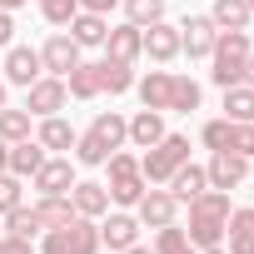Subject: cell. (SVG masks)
Wrapping results in <instances>:
<instances>
[{
  "label": "cell",
  "mask_w": 254,
  "mask_h": 254,
  "mask_svg": "<svg viewBox=\"0 0 254 254\" xmlns=\"http://www.w3.org/2000/svg\"><path fill=\"white\" fill-rule=\"evenodd\" d=\"M229 209H234V204H229L224 190H204L199 199H190V224H185L190 244H194V249H214V244H224Z\"/></svg>",
  "instance_id": "cell-1"
},
{
  "label": "cell",
  "mask_w": 254,
  "mask_h": 254,
  "mask_svg": "<svg viewBox=\"0 0 254 254\" xmlns=\"http://www.w3.org/2000/svg\"><path fill=\"white\" fill-rule=\"evenodd\" d=\"M249 50H254V45H249V30H219V35H214V50H209V80H214L219 90L239 85Z\"/></svg>",
  "instance_id": "cell-2"
},
{
  "label": "cell",
  "mask_w": 254,
  "mask_h": 254,
  "mask_svg": "<svg viewBox=\"0 0 254 254\" xmlns=\"http://www.w3.org/2000/svg\"><path fill=\"white\" fill-rule=\"evenodd\" d=\"M105 170H110V204H120V209H135V199L150 190V180L140 175V155H130V150H115L110 160H105Z\"/></svg>",
  "instance_id": "cell-3"
},
{
  "label": "cell",
  "mask_w": 254,
  "mask_h": 254,
  "mask_svg": "<svg viewBox=\"0 0 254 254\" xmlns=\"http://www.w3.org/2000/svg\"><path fill=\"white\" fill-rule=\"evenodd\" d=\"M185 160H190V135L165 130V140H160V145H150V150L140 155V175H145L150 185H165V180H170Z\"/></svg>",
  "instance_id": "cell-4"
},
{
  "label": "cell",
  "mask_w": 254,
  "mask_h": 254,
  "mask_svg": "<svg viewBox=\"0 0 254 254\" xmlns=\"http://www.w3.org/2000/svg\"><path fill=\"white\" fill-rule=\"evenodd\" d=\"M40 254H100V224H95V219H85V214H75L70 224L45 229Z\"/></svg>",
  "instance_id": "cell-5"
},
{
  "label": "cell",
  "mask_w": 254,
  "mask_h": 254,
  "mask_svg": "<svg viewBox=\"0 0 254 254\" xmlns=\"http://www.w3.org/2000/svg\"><path fill=\"white\" fill-rule=\"evenodd\" d=\"M204 180H209V190H224V194H234V190L249 180V160H244V155H234V150H209Z\"/></svg>",
  "instance_id": "cell-6"
},
{
  "label": "cell",
  "mask_w": 254,
  "mask_h": 254,
  "mask_svg": "<svg viewBox=\"0 0 254 254\" xmlns=\"http://www.w3.org/2000/svg\"><path fill=\"white\" fill-rule=\"evenodd\" d=\"M70 105V85L60 80V75H40L30 90H25V110L35 115V120H45V115H60Z\"/></svg>",
  "instance_id": "cell-7"
},
{
  "label": "cell",
  "mask_w": 254,
  "mask_h": 254,
  "mask_svg": "<svg viewBox=\"0 0 254 254\" xmlns=\"http://www.w3.org/2000/svg\"><path fill=\"white\" fill-rule=\"evenodd\" d=\"M0 70H5V85H20V90H30V85L45 75L35 45H5V60H0Z\"/></svg>",
  "instance_id": "cell-8"
},
{
  "label": "cell",
  "mask_w": 254,
  "mask_h": 254,
  "mask_svg": "<svg viewBox=\"0 0 254 254\" xmlns=\"http://www.w3.org/2000/svg\"><path fill=\"white\" fill-rule=\"evenodd\" d=\"M214 35H219V25H214L209 15H185V20H180V55H190V60H209Z\"/></svg>",
  "instance_id": "cell-9"
},
{
  "label": "cell",
  "mask_w": 254,
  "mask_h": 254,
  "mask_svg": "<svg viewBox=\"0 0 254 254\" xmlns=\"http://www.w3.org/2000/svg\"><path fill=\"white\" fill-rule=\"evenodd\" d=\"M140 55H150L155 65H170L180 55V25H170V20L140 25Z\"/></svg>",
  "instance_id": "cell-10"
},
{
  "label": "cell",
  "mask_w": 254,
  "mask_h": 254,
  "mask_svg": "<svg viewBox=\"0 0 254 254\" xmlns=\"http://www.w3.org/2000/svg\"><path fill=\"white\" fill-rule=\"evenodd\" d=\"M175 214H180V199L170 194V190H145L140 199H135V219L145 224V229H165V224H175Z\"/></svg>",
  "instance_id": "cell-11"
},
{
  "label": "cell",
  "mask_w": 254,
  "mask_h": 254,
  "mask_svg": "<svg viewBox=\"0 0 254 254\" xmlns=\"http://www.w3.org/2000/svg\"><path fill=\"white\" fill-rule=\"evenodd\" d=\"M140 229H145V224H140L130 209H105V214H100V244H110L115 254L130 249V244H140Z\"/></svg>",
  "instance_id": "cell-12"
},
{
  "label": "cell",
  "mask_w": 254,
  "mask_h": 254,
  "mask_svg": "<svg viewBox=\"0 0 254 254\" xmlns=\"http://www.w3.org/2000/svg\"><path fill=\"white\" fill-rule=\"evenodd\" d=\"M30 185H35V194H70V190H75V165H70V155H45V165L30 175Z\"/></svg>",
  "instance_id": "cell-13"
},
{
  "label": "cell",
  "mask_w": 254,
  "mask_h": 254,
  "mask_svg": "<svg viewBox=\"0 0 254 254\" xmlns=\"http://www.w3.org/2000/svg\"><path fill=\"white\" fill-rule=\"evenodd\" d=\"M40 65H45V75H60V80H65V75L80 65V45H75L65 30H55V35L40 45Z\"/></svg>",
  "instance_id": "cell-14"
},
{
  "label": "cell",
  "mask_w": 254,
  "mask_h": 254,
  "mask_svg": "<svg viewBox=\"0 0 254 254\" xmlns=\"http://www.w3.org/2000/svg\"><path fill=\"white\" fill-rule=\"evenodd\" d=\"M85 135H90V140H100V145L115 155V150L130 145V120H125L120 110H100V115L90 120V130H85Z\"/></svg>",
  "instance_id": "cell-15"
},
{
  "label": "cell",
  "mask_w": 254,
  "mask_h": 254,
  "mask_svg": "<svg viewBox=\"0 0 254 254\" xmlns=\"http://www.w3.org/2000/svg\"><path fill=\"white\" fill-rule=\"evenodd\" d=\"M170 85H175V70H145V75L135 80V95H140L145 110L170 115Z\"/></svg>",
  "instance_id": "cell-16"
},
{
  "label": "cell",
  "mask_w": 254,
  "mask_h": 254,
  "mask_svg": "<svg viewBox=\"0 0 254 254\" xmlns=\"http://www.w3.org/2000/svg\"><path fill=\"white\" fill-rule=\"evenodd\" d=\"M35 140H40L50 155H70L80 135H75V125H70L65 115H45V120H40V130H35Z\"/></svg>",
  "instance_id": "cell-17"
},
{
  "label": "cell",
  "mask_w": 254,
  "mask_h": 254,
  "mask_svg": "<svg viewBox=\"0 0 254 254\" xmlns=\"http://www.w3.org/2000/svg\"><path fill=\"white\" fill-rule=\"evenodd\" d=\"M165 190H170V194H175L180 204L199 199V194L209 190V180H204V165H190V160H185V165H180V170H175V175L165 180Z\"/></svg>",
  "instance_id": "cell-18"
},
{
  "label": "cell",
  "mask_w": 254,
  "mask_h": 254,
  "mask_svg": "<svg viewBox=\"0 0 254 254\" xmlns=\"http://www.w3.org/2000/svg\"><path fill=\"white\" fill-rule=\"evenodd\" d=\"M70 204H75V214H85V219H100V214L110 209V190H105V185H95V180H75V190H70Z\"/></svg>",
  "instance_id": "cell-19"
},
{
  "label": "cell",
  "mask_w": 254,
  "mask_h": 254,
  "mask_svg": "<svg viewBox=\"0 0 254 254\" xmlns=\"http://www.w3.org/2000/svg\"><path fill=\"white\" fill-rule=\"evenodd\" d=\"M224 249H229V254H254V209H229Z\"/></svg>",
  "instance_id": "cell-20"
},
{
  "label": "cell",
  "mask_w": 254,
  "mask_h": 254,
  "mask_svg": "<svg viewBox=\"0 0 254 254\" xmlns=\"http://www.w3.org/2000/svg\"><path fill=\"white\" fill-rule=\"evenodd\" d=\"M105 55L110 60H125V65H135L140 60V25H115V30H105Z\"/></svg>",
  "instance_id": "cell-21"
},
{
  "label": "cell",
  "mask_w": 254,
  "mask_h": 254,
  "mask_svg": "<svg viewBox=\"0 0 254 254\" xmlns=\"http://www.w3.org/2000/svg\"><path fill=\"white\" fill-rule=\"evenodd\" d=\"M160 140H165V115L160 110H135L130 115V145L135 150H150Z\"/></svg>",
  "instance_id": "cell-22"
},
{
  "label": "cell",
  "mask_w": 254,
  "mask_h": 254,
  "mask_svg": "<svg viewBox=\"0 0 254 254\" xmlns=\"http://www.w3.org/2000/svg\"><path fill=\"white\" fill-rule=\"evenodd\" d=\"M45 155H50V150H45V145H40V140L30 135V140L10 145V165H5V170H10L15 180H30V175H35V170L45 165Z\"/></svg>",
  "instance_id": "cell-23"
},
{
  "label": "cell",
  "mask_w": 254,
  "mask_h": 254,
  "mask_svg": "<svg viewBox=\"0 0 254 254\" xmlns=\"http://www.w3.org/2000/svg\"><path fill=\"white\" fill-rule=\"evenodd\" d=\"M105 30H110V20H105V15H90V10H80V15L65 25V35H70L80 50H90V45H105Z\"/></svg>",
  "instance_id": "cell-24"
},
{
  "label": "cell",
  "mask_w": 254,
  "mask_h": 254,
  "mask_svg": "<svg viewBox=\"0 0 254 254\" xmlns=\"http://www.w3.org/2000/svg\"><path fill=\"white\" fill-rule=\"evenodd\" d=\"M209 20L219 30H249L254 10H249V0H209Z\"/></svg>",
  "instance_id": "cell-25"
},
{
  "label": "cell",
  "mask_w": 254,
  "mask_h": 254,
  "mask_svg": "<svg viewBox=\"0 0 254 254\" xmlns=\"http://www.w3.org/2000/svg\"><path fill=\"white\" fill-rule=\"evenodd\" d=\"M125 90H135V65H125V60H100V95H125Z\"/></svg>",
  "instance_id": "cell-26"
},
{
  "label": "cell",
  "mask_w": 254,
  "mask_h": 254,
  "mask_svg": "<svg viewBox=\"0 0 254 254\" xmlns=\"http://www.w3.org/2000/svg\"><path fill=\"white\" fill-rule=\"evenodd\" d=\"M65 85H70V100H95L100 95V60H80L65 75Z\"/></svg>",
  "instance_id": "cell-27"
},
{
  "label": "cell",
  "mask_w": 254,
  "mask_h": 254,
  "mask_svg": "<svg viewBox=\"0 0 254 254\" xmlns=\"http://www.w3.org/2000/svg\"><path fill=\"white\" fill-rule=\"evenodd\" d=\"M30 209L40 214V224H45V229H60V224H70V219H75V204H70V194H40Z\"/></svg>",
  "instance_id": "cell-28"
},
{
  "label": "cell",
  "mask_w": 254,
  "mask_h": 254,
  "mask_svg": "<svg viewBox=\"0 0 254 254\" xmlns=\"http://www.w3.org/2000/svg\"><path fill=\"white\" fill-rule=\"evenodd\" d=\"M30 125H35V115L20 105V110H0V140H5V145H20V140H30Z\"/></svg>",
  "instance_id": "cell-29"
},
{
  "label": "cell",
  "mask_w": 254,
  "mask_h": 254,
  "mask_svg": "<svg viewBox=\"0 0 254 254\" xmlns=\"http://www.w3.org/2000/svg\"><path fill=\"white\" fill-rule=\"evenodd\" d=\"M199 100H204L199 80H190V75H175V85H170V115H190V110H199Z\"/></svg>",
  "instance_id": "cell-30"
},
{
  "label": "cell",
  "mask_w": 254,
  "mask_h": 254,
  "mask_svg": "<svg viewBox=\"0 0 254 254\" xmlns=\"http://www.w3.org/2000/svg\"><path fill=\"white\" fill-rule=\"evenodd\" d=\"M224 120H254V90L249 85H229L224 90Z\"/></svg>",
  "instance_id": "cell-31"
},
{
  "label": "cell",
  "mask_w": 254,
  "mask_h": 254,
  "mask_svg": "<svg viewBox=\"0 0 254 254\" xmlns=\"http://www.w3.org/2000/svg\"><path fill=\"white\" fill-rule=\"evenodd\" d=\"M155 254H199V249L190 244V234L180 224H165V229H155Z\"/></svg>",
  "instance_id": "cell-32"
},
{
  "label": "cell",
  "mask_w": 254,
  "mask_h": 254,
  "mask_svg": "<svg viewBox=\"0 0 254 254\" xmlns=\"http://www.w3.org/2000/svg\"><path fill=\"white\" fill-rule=\"evenodd\" d=\"M5 234H20V239H35V234H45V224H40V214L35 209H10L5 214Z\"/></svg>",
  "instance_id": "cell-33"
},
{
  "label": "cell",
  "mask_w": 254,
  "mask_h": 254,
  "mask_svg": "<svg viewBox=\"0 0 254 254\" xmlns=\"http://www.w3.org/2000/svg\"><path fill=\"white\" fill-rule=\"evenodd\" d=\"M125 20H130V25H155V20H165V0H125Z\"/></svg>",
  "instance_id": "cell-34"
},
{
  "label": "cell",
  "mask_w": 254,
  "mask_h": 254,
  "mask_svg": "<svg viewBox=\"0 0 254 254\" xmlns=\"http://www.w3.org/2000/svg\"><path fill=\"white\" fill-rule=\"evenodd\" d=\"M25 204V180H15L10 170H0V219H5L10 209Z\"/></svg>",
  "instance_id": "cell-35"
},
{
  "label": "cell",
  "mask_w": 254,
  "mask_h": 254,
  "mask_svg": "<svg viewBox=\"0 0 254 254\" xmlns=\"http://www.w3.org/2000/svg\"><path fill=\"white\" fill-rule=\"evenodd\" d=\"M40 15H45V25H70L75 15H80V0H40Z\"/></svg>",
  "instance_id": "cell-36"
},
{
  "label": "cell",
  "mask_w": 254,
  "mask_h": 254,
  "mask_svg": "<svg viewBox=\"0 0 254 254\" xmlns=\"http://www.w3.org/2000/svg\"><path fill=\"white\" fill-rule=\"evenodd\" d=\"M229 150L244 155V160H254V120H234L229 125Z\"/></svg>",
  "instance_id": "cell-37"
},
{
  "label": "cell",
  "mask_w": 254,
  "mask_h": 254,
  "mask_svg": "<svg viewBox=\"0 0 254 254\" xmlns=\"http://www.w3.org/2000/svg\"><path fill=\"white\" fill-rule=\"evenodd\" d=\"M229 125H234V120H224V115L204 125V130H199V140H204V150H229Z\"/></svg>",
  "instance_id": "cell-38"
},
{
  "label": "cell",
  "mask_w": 254,
  "mask_h": 254,
  "mask_svg": "<svg viewBox=\"0 0 254 254\" xmlns=\"http://www.w3.org/2000/svg\"><path fill=\"white\" fill-rule=\"evenodd\" d=\"M105 160H110V150H105L100 140H90V135L75 140V165H105Z\"/></svg>",
  "instance_id": "cell-39"
},
{
  "label": "cell",
  "mask_w": 254,
  "mask_h": 254,
  "mask_svg": "<svg viewBox=\"0 0 254 254\" xmlns=\"http://www.w3.org/2000/svg\"><path fill=\"white\" fill-rule=\"evenodd\" d=\"M0 254H35V249H30V239H20V234H0Z\"/></svg>",
  "instance_id": "cell-40"
},
{
  "label": "cell",
  "mask_w": 254,
  "mask_h": 254,
  "mask_svg": "<svg viewBox=\"0 0 254 254\" xmlns=\"http://www.w3.org/2000/svg\"><path fill=\"white\" fill-rule=\"evenodd\" d=\"M5 45H15V15L0 10V50H5Z\"/></svg>",
  "instance_id": "cell-41"
},
{
  "label": "cell",
  "mask_w": 254,
  "mask_h": 254,
  "mask_svg": "<svg viewBox=\"0 0 254 254\" xmlns=\"http://www.w3.org/2000/svg\"><path fill=\"white\" fill-rule=\"evenodd\" d=\"M120 5V0H80V10H90V15H105L110 20V10Z\"/></svg>",
  "instance_id": "cell-42"
},
{
  "label": "cell",
  "mask_w": 254,
  "mask_h": 254,
  "mask_svg": "<svg viewBox=\"0 0 254 254\" xmlns=\"http://www.w3.org/2000/svg\"><path fill=\"white\" fill-rule=\"evenodd\" d=\"M239 85H249V90H254V50H249V60H244V80H239Z\"/></svg>",
  "instance_id": "cell-43"
},
{
  "label": "cell",
  "mask_w": 254,
  "mask_h": 254,
  "mask_svg": "<svg viewBox=\"0 0 254 254\" xmlns=\"http://www.w3.org/2000/svg\"><path fill=\"white\" fill-rule=\"evenodd\" d=\"M20 5H30V0H0V10H10V15H15Z\"/></svg>",
  "instance_id": "cell-44"
},
{
  "label": "cell",
  "mask_w": 254,
  "mask_h": 254,
  "mask_svg": "<svg viewBox=\"0 0 254 254\" xmlns=\"http://www.w3.org/2000/svg\"><path fill=\"white\" fill-rule=\"evenodd\" d=\"M5 165H10V145H5V140H0V170H5Z\"/></svg>",
  "instance_id": "cell-45"
},
{
  "label": "cell",
  "mask_w": 254,
  "mask_h": 254,
  "mask_svg": "<svg viewBox=\"0 0 254 254\" xmlns=\"http://www.w3.org/2000/svg\"><path fill=\"white\" fill-rule=\"evenodd\" d=\"M5 105H10V85H5V80H0V110H5Z\"/></svg>",
  "instance_id": "cell-46"
},
{
  "label": "cell",
  "mask_w": 254,
  "mask_h": 254,
  "mask_svg": "<svg viewBox=\"0 0 254 254\" xmlns=\"http://www.w3.org/2000/svg\"><path fill=\"white\" fill-rule=\"evenodd\" d=\"M120 254H155V249H145V244H130V249H120Z\"/></svg>",
  "instance_id": "cell-47"
},
{
  "label": "cell",
  "mask_w": 254,
  "mask_h": 254,
  "mask_svg": "<svg viewBox=\"0 0 254 254\" xmlns=\"http://www.w3.org/2000/svg\"><path fill=\"white\" fill-rule=\"evenodd\" d=\"M199 254H229V249H224V244H214V249H199Z\"/></svg>",
  "instance_id": "cell-48"
},
{
  "label": "cell",
  "mask_w": 254,
  "mask_h": 254,
  "mask_svg": "<svg viewBox=\"0 0 254 254\" xmlns=\"http://www.w3.org/2000/svg\"><path fill=\"white\" fill-rule=\"evenodd\" d=\"M249 180H254V160H249Z\"/></svg>",
  "instance_id": "cell-49"
},
{
  "label": "cell",
  "mask_w": 254,
  "mask_h": 254,
  "mask_svg": "<svg viewBox=\"0 0 254 254\" xmlns=\"http://www.w3.org/2000/svg\"><path fill=\"white\" fill-rule=\"evenodd\" d=\"M249 10H254V0H249Z\"/></svg>",
  "instance_id": "cell-50"
}]
</instances>
